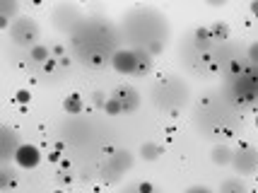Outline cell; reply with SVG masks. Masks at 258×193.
Here are the masks:
<instances>
[{
    "label": "cell",
    "mask_w": 258,
    "mask_h": 193,
    "mask_svg": "<svg viewBox=\"0 0 258 193\" xmlns=\"http://www.w3.org/2000/svg\"><path fill=\"white\" fill-rule=\"evenodd\" d=\"M109 97H113L116 102L121 104L123 114H128V111H138V109H140V102H143L140 92L135 90L133 85H128V82L118 85V87H113V92L109 94Z\"/></svg>",
    "instance_id": "9"
},
{
    "label": "cell",
    "mask_w": 258,
    "mask_h": 193,
    "mask_svg": "<svg viewBox=\"0 0 258 193\" xmlns=\"http://www.w3.org/2000/svg\"><path fill=\"white\" fill-rule=\"evenodd\" d=\"M82 22H85L82 10L78 5H73V3H60V5H56L51 10V24L63 34H73Z\"/></svg>",
    "instance_id": "7"
},
{
    "label": "cell",
    "mask_w": 258,
    "mask_h": 193,
    "mask_svg": "<svg viewBox=\"0 0 258 193\" xmlns=\"http://www.w3.org/2000/svg\"><path fill=\"white\" fill-rule=\"evenodd\" d=\"M111 68L118 75H131L138 78V51L135 48H121L111 60Z\"/></svg>",
    "instance_id": "10"
},
{
    "label": "cell",
    "mask_w": 258,
    "mask_h": 193,
    "mask_svg": "<svg viewBox=\"0 0 258 193\" xmlns=\"http://www.w3.org/2000/svg\"><path fill=\"white\" fill-rule=\"evenodd\" d=\"M8 36L15 46L20 48H29L32 51L34 46H39V39H41V29L36 20L27 17V15H20L17 20H12V24L8 27Z\"/></svg>",
    "instance_id": "4"
},
{
    "label": "cell",
    "mask_w": 258,
    "mask_h": 193,
    "mask_svg": "<svg viewBox=\"0 0 258 193\" xmlns=\"http://www.w3.org/2000/svg\"><path fill=\"white\" fill-rule=\"evenodd\" d=\"M15 99H17V102H29V92H17V97H15Z\"/></svg>",
    "instance_id": "28"
},
{
    "label": "cell",
    "mask_w": 258,
    "mask_h": 193,
    "mask_svg": "<svg viewBox=\"0 0 258 193\" xmlns=\"http://www.w3.org/2000/svg\"><path fill=\"white\" fill-rule=\"evenodd\" d=\"M251 10H253V12L258 15V3H253V5H251Z\"/></svg>",
    "instance_id": "29"
},
{
    "label": "cell",
    "mask_w": 258,
    "mask_h": 193,
    "mask_svg": "<svg viewBox=\"0 0 258 193\" xmlns=\"http://www.w3.org/2000/svg\"><path fill=\"white\" fill-rule=\"evenodd\" d=\"M121 193H140V181H138V183H131V186H125Z\"/></svg>",
    "instance_id": "27"
},
{
    "label": "cell",
    "mask_w": 258,
    "mask_h": 193,
    "mask_svg": "<svg viewBox=\"0 0 258 193\" xmlns=\"http://www.w3.org/2000/svg\"><path fill=\"white\" fill-rule=\"evenodd\" d=\"M256 125H258V116H256Z\"/></svg>",
    "instance_id": "30"
},
{
    "label": "cell",
    "mask_w": 258,
    "mask_h": 193,
    "mask_svg": "<svg viewBox=\"0 0 258 193\" xmlns=\"http://www.w3.org/2000/svg\"><path fill=\"white\" fill-rule=\"evenodd\" d=\"M29 60H32V63H36V66H46V63H48V60H51V51H48V46H44V44H39V46H34L32 51H29Z\"/></svg>",
    "instance_id": "17"
},
{
    "label": "cell",
    "mask_w": 258,
    "mask_h": 193,
    "mask_svg": "<svg viewBox=\"0 0 258 193\" xmlns=\"http://www.w3.org/2000/svg\"><path fill=\"white\" fill-rule=\"evenodd\" d=\"M210 34H213L215 41H227L229 39V27L225 22H215L210 24Z\"/></svg>",
    "instance_id": "21"
},
{
    "label": "cell",
    "mask_w": 258,
    "mask_h": 193,
    "mask_svg": "<svg viewBox=\"0 0 258 193\" xmlns=\"http://www.w3.org/2000/svg\"><path fill=\"white\" fill-rule=\"evenodd\" d=\"M232 169L241 176H251L258 171V150L251 145H241L234 150V159H232Z\"/></svg>",
    "instance_id": "8"
},
{
    "label": "cell",
    "mask_w": 258,
    "mask_h": 193,
    "mask_svg": "<svg viewBox=\"0 0 258 193\" xmlns=\"http://www.w3.org/2000/svg\"><path fill=\"white\" fill-rule=\"evenodd\" d=\"M183 193H215V191H210L208 186H201V183H196V186H188Z\"/></svg>",
    "instance_id": "26"
},
{
    "label": "cell",
    "mask_w": 258,
    "mask_h": 193,
    "mask_svg": "<svg viewBox=\"0 0 258 193\" xmlns=\"http://www.w3.org/2000/svg\"><path fill=\"white\" fill-rule=\"evenodd\" d=\"M232 97L239 104H253L258 99V68L248 66L244 73L232 78Z\"/></svg>",
    "instance_id": "6"
},
{
    "label": "cell",
    "mask_w": 258,
    "mask_h": 193,
    "mask_svg": "<svg viewBox=\"0 0 258 193\" xmlns=\"http://www.w3.org/2000/svg\"><path fill=\"white\" fill-rule=\"evenodd\" d=\"M121 32H116L104 17H87L70 34V53L87 68L111 66L113 56L121 51Z\"/></svg>",
    "instance_id": "1"
},
{
    "label": "cell",
    "mask_w": 258,
    "mask_h": 193,
    "mask_svg": "<svg viewBox=\"0 0 258 193\" xmlns=\"http://www.w3.org/2000/svg\"><path fill=\"white\" fill-rule=\"evenodd\" d=\"M169 29L167 17L155 8L138 5L133 10H128L121 20V39L128 41V48L135 51H147L152 56H157L167 44Z\"/></svg>",
    "instance_id": "2"
},
{
    "label": "cell",
    "mask_w": 258,
    "mask_h": 193,
    "mask_svg": "<svg viewBox=\"0 0 258 193\" xmlns=\"http://www.w3.org/2000/svg\"><path fill=\"white\" fill-rule=\"evenodd\" d=\"M104 111H106V116H118V114H123L121 104L116 102L113 97H109V102H106V106H104Z\"/></svg>",
    "instance_id": "22"
},
{
    "label": "cell",
    "mask_w": 258,
    "mask_h": 193,
    "mask_svg": "<svg viewBox=\"0 0 258 193\" xmlns=\"http://www.w3.org/2000/svg\"><path fill=\"white\" fill-rule=\"evenodd\" d=\"M246 58H248V66L258 68V41H253V44L246 48Z\"/></svg>",
    "instance_id": "23"
},
{
    "label": "cell",
    "mask_w": 258,
    "mask_h": 193,
    "mask_svg": "<svg viewBox=\"0 0 258 193\" xmlns=\"http://www.w3.org/2000/svg\"><path fill=\"white\" fill-rule=\"evenodd\" d=\"M82 97L80 94H68L66 99H63V109H66L68 116H80L82 114Z\"/></svg>",
    "instance_id": "18"
},
{
    "label": "cell",
    "mask_w": 258,
    "mask_h": 193,
    "mask_svg": "<svg viewBox=\"0 0 258 193\" xmlns=\"http://www.w3.org/2000/svg\"><path fill=\"white\" fill-rule=\"evenodd\" d=\"M92 102L97 104V106H101V109H104V106H106V102H109V97H106L104 92L94 90V92H92Z\"/></svg>",
    "instance_id": "25"
},
{
    "label": "cell",
    "mask_w": 258,
    "mask_h": 193,
    "mask_svg": "<svg viewBox=\"0 0 258 193\" xmlns=\"http://www.w3.org/2000/svg\"><path fill=\"white\" fill-rule=\"evenodd\" d=\"M150 97L155 106H159L162 111L176 114L183 106H188L191 102V87L179 78V75H162V78L152 85Z\"/></svg>",
    "instance_id": "3"
},
{
    "label": "cell",
    "mask_w": 258,
    "mask_h": 193,
    "mask_svg": "<svg viewBox=\"0 0 258 193\" xmlns=\"http://www.w3.org/2000/svg\"><path fill=\"white\" fill-rule=\"evenodd\" d=\"M186 39H188V44H191V48L196 53H208L215 41L213 34H210V27H198V29H193Z\"/></svg>",
    "instance_id": "12"
},
{
    "label": "cell",
    "mask_w": 258,
    "mask_h": 193,
    "mask_svg": "<svg viewBox=\"0 0 258 193\" xmlns=\"http://www.w3.org/2000/svg\"><path fill=\"white\" fill-rule=\"evenodd\" d=\"M12 179H15V174H12V169L5 164V167H3V179H0V183H3V191H8V188H10ZM15 181H17V179H15Z\"/></svg>",
    "instance_id": "24"
},
{
    "label": "cell",
    "mask_w": 258,
    "mask_h": 193,
    "mask_svg": "<svg viewBox=\"0 0 258 193\" xmlns=\"http://www.w3.org/2000/svg\"><path fill=\"white\" fill-rule=\"evenodd\" d=\"M152 58L155 56L147 53V51H138V78H147L152 73V66H155Z\"/></svg>",
    "instance_id": "16"
},
{
    "label": "cell",
    "mask_w": 258,
    "mask_h": 193,
    "mask_svg": "<svg viewBox=\"0 0 258 193\" xmlns=\"http://www.w3.org/2000/svg\"><path fill=\"white\" fill-rule=\"evenodd\" d=\"M210 159H213V164H217V167H227L234 159V150L229 148V145H215L210 150Z\"/></svg>",
    "instance_id": "15"
},
{
    "label": "cell",
    "mask_w": 258,
    "mask_h": 193,
    "mask_svg": "<svg viewBox=\"0 0 258 193\" xmlns=\"http://www.w3.org/2000/svg\"><path fill=\"white\" fill-rule=\"evenodd\" d=\"M17 10H20L17 0H0V27H3V29H8L12 24V20L20 17Z\"/></svg>",
    "instance_id": "14"
},
{
    "label": "cell",
    "mask_w": 258,
    "mask_h": 193,
    "mask_svg": "<svg viewBox=\"0 0 258 193\" xmlns=\"http://www.w3.org/2000/svg\"><path fill=\"white\" fill-rule=\"evenodd\" d=\"M22 148V140H20V133L10 128V125H3V136H0V152H3V162L8 164L10 159L17 157V152Z\"/></svg>",
    "instance_id": "11"
},
{
    "label": "cell",
    "mask_w": 258,
    "mask_h": 193,
    "mask_svg": "<svg viewBox=\"0 0 258 193\" xmlns=\"http://www.w3.org/2000/svg\"><path fill=\"white\" fill-rule=\"evenodd\" d=\"M217 193H248V188L241 179H225L220 183V191Z\"/></svg>",
    "instance_id": "19"
},
{
    "label": "cell",
    "mask_w": 258,
    "mask_h": 193,
    "mask_svg": "<svg viewBox=\"0 0 258 193\" xmlns=\"http://www.w3.org/2000/svg\"><path fill=\"white\" fill-rule=\"evenodd\" d=\"M39 162H41V152L34 145H22L20 152H17V157H15V164L22 167V169H34Z\"/></svg>",
    "instance_id": "13"
},
{
    "label": "cell",
    "mask_w": 258,
    "mask_h": 193,
    "mask_svg": "<svg viewBox=\"0 0 258 193\" xmlns=\"http://www.w3.org/2000/svg\"><path fill=\"white\" fill-rule=\"evenodd\" d=\"M131 167H133V155H131L128 150H116L99 167V179L104 183H109V186H111V183H118Z\"/></svg>",
    "instance_id": "5"
},
{
    "label": "cell",
    "mask_w": 258,
    "mask_h": 193,
    "mask_svg": "<svg viewBox=\"0 0 258 193\" xmlns=\"http://www.w3.org/2000/svg\"><path fill=\"white\" fill-rule=\"evenodd\" d=\"M162 145H157V143H145L143 148H140V157L145 159V162H155V159L162 157Z\"/></svg>",
    "instance_id": "20"
}]
</instances>
